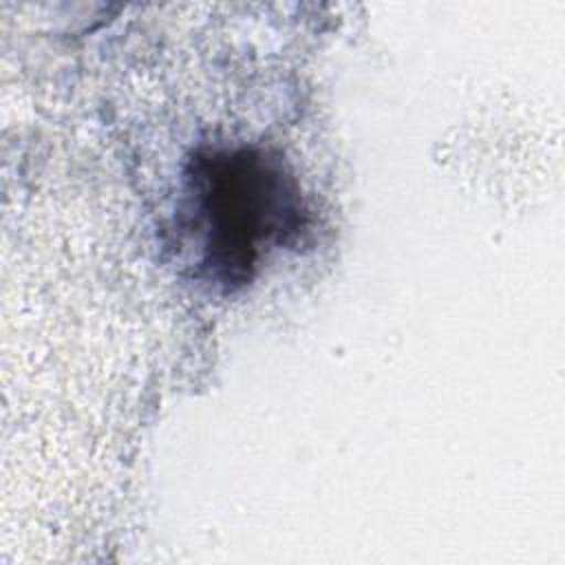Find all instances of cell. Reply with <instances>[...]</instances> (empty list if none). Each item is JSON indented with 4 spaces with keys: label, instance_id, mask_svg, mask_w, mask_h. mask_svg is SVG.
<instances>
[{
    "label": "cell",
    "instance_id": "obj_1",
    "mask_svg": "<svg viewBox=\"0 0 565 565\" xmlns=\"http://www.w3.org/2000/svg\"><path fill=\"white\" fill-rule=\"evenodd\" d=\"M194 234L203 238V267L221 282H245L271 241L300 223V196L278 159L243 148L196 157L188 177Z\"/></svg>",
    "mask_w": 565,
    "mask_h": 565
}]
</instances>
